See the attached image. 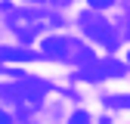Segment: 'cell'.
<instances>
[{"label": "cell", "mask_w": 130, "mask_h": 124, "mask_svg": "<svg viewBox=\"0 0 130 124\" xmlns=\"http://www.w3.org/2000/svg\"><path fill=\"white\" fill-rule=\"evenodd\" d=\"M80 28L87 31V37H93V40L105 43L108 50H115V46H118V37H115V31H111V28L105 25V19H102V16H96V12H87V16H80Z\"/></svg>", "instance_id": "1"}, {"label": "cell", "mask_w": 130, "mask_h": 124, "mask_svg": "<svg viewBox=\"0 0 130 124\" xmlns=\"http://www.w3.org/2000/svg\"><path fill=\"white\" fill-rule=\"evenodd\" d=\"M43 90L46 87H31V84H22V87H6V84H0V96L15 102V105H40L43 102Z\"/></svg>", "instance_id": "2"}, {"label": "cell", "mask_w": 130, "mask_h": 124, "mask_svg": "<svg viewBox=\"0 0 130 124\" xmlns=\"http://www.w3.org/2000/svg\"><path fill=\"white\" fill-rule=\"evenodd\" d=\"M43 53L46 56H65L68 53V40L65 37H43Z\"/></svg>", "instance_id": "3"}, {"label": "cell", "mask_w": 130, "mask_h": 124, "mask_svg": "<svg viewBox=\"0 0 130 124\" xmlns=\"http://www.w3.org/2000/svg\"><path fill=\"white\" fill-rule=\"evenodd\" d=\"M0 59H15V62H31V59H34V53H28V50H9V46H3V50H0Z\"/></svg>", "instance_id": "4"}, {"label": "cell", "mask_w": 130, "mask_h": 124, "mask_svg": "<svg viewBox=\"0 0 130 124\" xmlns=\"http://www.w3.org/2000/svg\"><path fill=\"white\" fill-rule=\"evenodd\" d=\"M68 124H90V115H87V112H74Z\"/></svg>", "instance_id": "5"}, {"label": "cell", "mask_w": 130, "mask_h": 124, "mask_svg": "<svg viewBox=\"0 0 130 124\" xmlns=\"http://www.w3.org/2000/svg\"><path fill=\"white\" fill-rule=\"evenodd\" d=\"M87 3H90L93 9H108L111 3H115V0H87Z\"/></svg>", "instance_id": "6"}, {"label": "cell", "mask_w": 130, "mask_h": 124, "mask_svg": "<svg viewBox=\"0 0 130 124\" xmlns=\"http://www.w3.org/2000/svg\"><path fill=\"white\" fill-rule=\"evenodd\" d=\"M108 105H130V96H115V99H108Z\"/></svg>", "instance_id": "7"}, {"label": "cell", "mask_w": 130, "mask_h": 124, "mask_svg": "<svg viewBox=\"0 0 130 124\" xmlns=\"http://www.w3.org/2000/svg\"><path fill=\"white\" fill-rule=\"evenodd\" d=\"M0 124H12V118L6 115V108H0Z\"/></svg>", "instance_id": "8"}, {"label": "cell", "mask_w": 130, "mask_h": 124, "mask_svg": "<svg viewBox=\"0 0 130 124\" xmlns=\"http://www.w3.org/2000/svg\"><path fill=\"white\" fill-rule=\"evenodd\" d=\"M127 65H130V56H127Z\"/></svg>", "instance_id": "9"}]
</instances>
